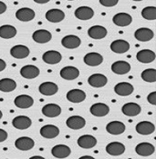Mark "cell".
Returning <instances> with one entry per match:
<instances>
[{"label":"cell","mask_w":156,"mask_h":159,"mask_svg":"<svg viewBox=\"0 0 156 159\" xmlns=\"http://www.w3.org/2000/svg\"><path fill=\"white\" fill-rule=\"evenodd\" d=\"M134 37L141 42H148L150 40H152L154 37V33L152 29L147 28V27H142L139 28L135 31L134 33Z\"/></svg>","instance_id":"cell-1"},{"label":"cell","mask_w":156,"mask_h":159,"mask_svg":"<svg viewBox=\"0 0 156 159\" xmlns=\"http://www.w3.org/2000/svg\"><path fill=\"white\" fill-rule=\"evenodd\" d=\"M61 44L65 48L68 49H75L79 48L81 44L80 38L74 35H69L62 38Z\"/></svg>","instance_id":"cell-2"},{"label":"cell","mask_w":156,"mask_h":159,"mask_svg":"<svg viewBox=\"0 0 156 159\" xmlns=\"http://www.w3.org/2000/svg\"><path fill=\"white\" fill-rule=\"evenodd\" d=\"M31 124H32L31 119L26 116H16L12 121L13 126L17 129H19V130H25V129L29 128L31 126Z\"/></svg>","instance_id":"cell-3"},{"label":"cell","mask_w":156,"mask_h":159,"mask_svg":"<svg viewBox=\"0 0 156 159\" xmlns=\"http://www.w3.org/2000/svg\"><path fill=\"white\" fill-rule=\"evenodd\" d=\"M34 145H35L34 140L30 137H27V136L19 137L15 142L16 147L21 151H28L34 147Z\"/></svg>","instance_id":"cell-4"},{"label":"cell","mask_w":156,"mask_h":159,"mask_svg":"<svg viewBox=\"0 0 156 159\" xmlns=\"http://www.w3.org/2000/svg\"><path fill=\"white\" fill-rule=\"evenodd\" d=\"M107 82H108L107 77L102 74H93L88 79V83L90 85V86L95 88L103 87L107 84Z\"/></svg>","instance_id":"cell-5"},{"label":"cell","mask_w":156,"mask_h":159,"mask_svg":"<svg viewBox=\"0 0 156 159\" xmlns=\"http://www.w3.org/2000/svg\"><path fill=\"white\" fill-rule=\"evenodd\" d=\"M42 59H43V61L48 64V65H56V64H59L61 61L62 56L58 51L49 50V51H47L46 53L43 54Z\"/></svg>","instance_id":"cell-6"},{"label":"cell","mask_w":156,"mask_h":159,"mask_svg":"<svg viewBox=\"0 0 156 159\" xmlns=\"http://www.w3.org/2000/svg\"><path fill=\"white\" fill-rule=\"evenodd\" d=\"M67 126L73 130H80L83 128L86 125V121L82 116H72L67 119Z\"/></svg>","instance_id":"cell-7"},{"label":"cell","mask_w":156,"mask_h":159,"mask_svg":"<svg viewBox=\"0 0 156 159\" xmlns=\"http://www.w3.org/2000/svg\"><path fill=\"white\" fill-rule=\"evenodd\" d=\"M29 53L30 51L28 48L23 45L15 46L10 49V55L14 58H17V59H23V58L27 57L29 56Z\"/></svg>","instance_id":"cell-8"},{"label":"cell","mask_w":156,"mask_h":159,"mask_svg":"<svg viewBox=\"0 0 156 159\" xmlns=\"http://www.w3.org/2000/svg\"><path fill=\"white\" fill-rule=\"evenodd\" d=\"M33 104H34L33 98L27 95H20L15 98L16 107L18 108H21V109L29 108L33 106Z\"/></svg>","instance_id":"cell-9"},{"label":"cell","mask_w":156,"mask_h":159,"mask_svg":"<svg viewBox=\"0 0 156 159\" xmlns=\"http://www.w3.org/2000/svg\"><path fill=\"white\" fill-rule=\"evenodd\" d=\"M112 22L118 26L124 27L131 25L132 22V17L131 15L127 13H118L113 16Z\"/></svg>","instance_id":"cell-10"},{"label":"cell","mask_w":156,"mask_h":159,"mask_svg":"<svg viewBox=\"0 0 156 159\" xmlns=\"http://www.w3.org/2000/svg\"><path fill=\"white\" fill-rule=\"evenodd\" d=\"M40 135L44 138L47 139H52L57 137L60 135V129L58 126L53 125H47L41 127L40 129Z\"/></svg>","instance_id":"cell-11"},{"label":"cell","mask_w":156,"mask_h":159,"mask_svg":"<svg viewBox=\"0 0 156 159\" xmlns=\"http://www.w3.org/2000/svg\"><path fill=\"white\" fill-rule=\"evenodd\" d=\"M16 17L22 22H28L35 18V12L31 8L23 7L16 12Z\"/></svg>","instance_id":"cell-12"},{"label":"cell","mask_w":156,"mask_h":159,"mask_svg":"<svg viewBox=\"0 0 156 159\" xmlns=\"http://www.w3.org/2000/svg\"><path fill=\"white\" fill-rule=\"evenodd\" d=\"M133 90H134L133 86L127 82H120L114 86L115 93L120 97H127L132 95Z\"/></svg>","instance_id":"cell-13"},{"label":"cell","mask_w":156,"mask_h":159,"mask_svg":"<svg viewBox=\"0 0 156 159\" xmlns=\"http://www.w3.org/2000/svg\"><path fill=\"white\" fill-rule=\"evenodd\" d=\"M40 71L36 66L27 65L20 69V75L26 79H33L39 75Z\"/></svg>","instance_id":"cell-14"},{"label":"cell","mask_w":156,"mask_h":159,"mask_svg":"<svg viewBox=\"0 0 156 159\" xmlns=\"http://www.w3.org/2000/svg\"><path fill=\"white\" fill-rule=\"evenodd\" d=\"M136 58L138 61L144 64L152 63L155 59V53L150 49H143L137 53Z\"/></svg>","instance_id":"cell-15"},{"label":"cell","mask_w":156,"mask_h":159,"mask_svg":"<svg viewBox=\"0 0 156 159\" xmlns=\"http://www.w3.org/2000/svg\"><path fill=\"white\" fill-rule=\"evenodd\" d=\"M94 11L89 7H80L75 10V16L80 20H90L93 17Z\"/></svg>","instance_id":"cell-16"},{"label":"cell","mask_w":156,"mask_h":159,"mask_svg":"<svg viewBox=\"0 0 156 159\" xmlns=\"http://www.w3.org/2000/svg\"><path fill=\"white\" fill-rule=\"evenodd\" d=\"M135 151L139 156L142 157H149L151 155H153L155 151V147L153 146L150 143H140L139 145H137L135 147Z\"/></svg>","instance_id":"cell-17"},{"label":"cell","mask_w":156,"mask_h":159,"mask_svg":"<svg viewBox=\"0 0 156 159\" xmlns=\"http://www.w3.org/2000/svg\"><path fill=\"white\" fill-rule=\"evenodd\" d=\"M155 130V126L153 123L149 121H142L136 125V131L138 134L143 135H148L153 134Z\"/></svg>","instance_id":"cell-18"},{"label":"cell","mask_w":156,"mask_h":159,"mask_svg":"<svg viewBox=\"0 0 156 159\" xmlns=\"http://www.w3.org/2000/svg\"><path fill=\"white\" fill-rule=\"evenodd\" d=\"M107 29L102 25H93L88 29V35L93 39H102L107 36Z\"/></svg>","instance_id":"cell-19"},{"label":"cell","mask_w":156,"mask_h":159,"mask_svg":"<svg viewBox=\"0 0 156 159\" xmlns=\"http://www.w3.org/2000/svg\"><path fill=\"white\" fill-rule=\"evenodd\" d=\"M60 76L65 80H74L80 75V70L75 66H65L60 70Z\"/></svg>","instance_id":"cell-20"},{"label":"cell","mask_w":156,"mask_h":159,"mask_svg":"<svg viewBox=\"0 0 156 159\" xmlns=\"http://www.w3.org/2000/svg\"><path fill=\"white\" fill-rule=\"evenodd\" d=\"M38 90L43 96H53L59 91V87L53 82H44L39 86Z\"/></svg>","instance_id":"cell-21"},{"label":"cell","mask_w":156,"mask_h":159,"mask_svg":"<svg viewBox=\"0 0 156 159\" xmlns=\"http://www.w3.org/2000/svg\"><path fill=\"white\" fill-rule=\"evenodd\" d=\"M84 63L90 66H97L103 62V57L99 53H88L83 58Z\"/></svg>","instance_id":"cell-22"},{"label":"cell","mask_w":156,"mask_h":159,"mask_svg":"<svg viewBox=\"0 0 156 159\" xmlns=\"http://www.w3.org/2000/svg\"><path fill=\"white\" fill-rule=\"evenodd\" d=\"M32 38L33 40L39 43V44H45L48 43L51 40L52 38V35L51 33L48 31V30H44V29H40V30H37L33 33L32 35Z\"/></svg>","instance_id":"cell-23"},{"label":"cell","mask_w":156,"mask_h":159,"mask_svg":"<svg viewBox=\"0 0 156 159\" xmlns=\"http://www.w3.org/2000/svg\"><path fill=\"white\" fill-rule=\"evenodd\" d=\"M90 111L94 116L101 117V116H105L106 115H108L109 112H110V107L106 104L96 103L90 107Z\"/></svg>","instance_id":"cell-24"},{"label":"cell","mask_w":156,"mask_h":159,"mask_svg":"<svg viewBox=\"0 0 156 159\" xmlns=\"http://www.w3.org/2000/svg\"><path fill=\"white\" fill-rule=\"evenodd\" d=\"M110 49L116 54H123L130 49V44L122 39H118L110 44Z\"/></svg>","instance_id":"cell-25"},{"label":"cell","mask_w":156,"mask_h":159,"mask_svg":"<svg viewBox=\"0 0 156 159\" xmlns=\"http://www.w3.org/2000/svg\"><path fill=\"white\" fill-rule=\"evenodd\" d=\"M111 70L117 75H125L131 71V65L126 61H116L111 65Z\"/></svg>","instance_id":"cell-26"},{"label":"cell","mask_w":156,"mask_h":159,"mask_svg":"<svg viewBox=\"0 0 156 159\" xmlns=\"http://www.w3.org/2000/svg\"><path fill=\"white\" fill-rule=\"evenodd\" d=\"M51 153L56 158H66L71 155V150L68 146L57 145L51 149Z\"/></svg>","instance_id":"cell-27"},{"label":"cell","mask_w":156,"mask_h":159,"mask_svg":"<svg viewBox=\"0 0 156 159\" xmlns=\"http://www.w3.org/2000/svg\"><path fill=\"white\" fill-rule=\"evenodd\" d=\"M125 125L120 121H112L109 123L106 126V130L109 134L114 135H118L124 133L125 131Z\"/></svg>","instance_id":"cell-28"},{"label":"cell","mask_w":156,"mask_h":159,"mask_svg":"<svg viewBox=\"0 0 156 159\" xmlns=\"http://www.w3.org/2000/svg\"><path fill=\"white\" fill-rule=\"evenodd\" d=\"M86 98V94L83 90L72 89L67 93V99L71 103H80L83 102Z\"/></svg>","instance_id":"cell-29"},{"label":"cell","mask_w":156,"mask_h":159,"mask_svg":"<svg viewBox=\"0 0 156 159\" xmlns=\"http://www.w3.org/2000/svg\"><path fill=\"white\" fill-rule=\"evenodd\" d=\"M106 152L110 156H120L125 152V146L120 142H111L106 147Z\"/></svg>","instance_id":"cell-30"},{"label":"cell","mask_w":156,"mask_h":159,"mask_svg":"<svg viewBox=\"0 0 156 159\" xmlns=\"http://www.w3.org/2000/svg\"><path fill=\"white\" fill-rule=\"evenodd\" d=\"M42 114L48 117H57L61 114V108L59 105L48 104V105L43 107Z\"/></svg>","instance_id":"cell-31"},{"label":"cell","mask_w":156,"mask_h":159,"mask_svg":"<svg viewBox=\"0 0 156 159\" xmlns=\"http://www.w3.org/2000/svg\"><path fill=\"white\" fill-rule=\"evenodd\" d=\"M122 113L127 116H136L141 113V107L136 103H127L121 107Z\"/></svg>","instance_id":"cell-32"},{"label":"cell","mask_w":156,"mask_h":159,"mask_svg":"<svg viewBox=\"0 0 156 159\" xmlns=\"http://www.w3.org/2000/svg\"><path fill=\"white\" fill-rule=\"evenodd\" d=\"M78 145L82 148L90 149L92 148L97 145V139L90 135H81L78 139Z\"/></svg>","instance_id":"cell-33"},{"label":"cell","mask_w":156,"mask_h":159,"mask_svg":"<svg viewBox=\"0 0 156 159\" xmlns=\"http://www.w3.org/2000/svg\"><path fill=\"white\" fill-rule=\"evenodd\" d=\"M46 18L51 23H60L65 18V14L60 9H50L46 13Z\"/></svg>","instance_id":"cell-34"},{"label":"cell","mask_w":156,"mask_h":159,"mask_svg":"<svg viewBox=\"0 0 156 159\" xmlns=\"http://www.w3.org/2000/svg\"><path fill=\"white\" fill-rule=\"evenodd\" d=\"M17 29L15 26L10 25H4L0 26V37L4 39H10L16 37Z\"/></svg>","instance_id":"cell-35"},{"label":"cell","mask_w":156,"mask_h":159,"mask_svg":"<svg viewBox=\"0 0 156 159\" xmlns=\"http://www.w3.org/2000/svg\"><path fill=\"white\" fill-rule=\"evenodd\" d=\"M17 87V83L11 78H3L0 80V91L8 93L12 92Z\"/></svg>","instance_id":"cell-36"},{"label":"cell","mask_w":156,"mask_h":159,"mask_svg":"<svg viewBox=\"0 0 156 159\" xmlns=\"http://www.w3.org/2000/svg\"><path fill=\"white\" fill-rule=\"evenodd\" d=\"M141 76H142L143 80H144L145 82L154 83L156 81V69L154 68L145 69L143 71Z\"/></svg>","instance_id":"cell-37"},{"label":"cell","mask_w":156,"mask_h":159,"mask_svg":"<svg viewBox=\"0 0 156 159\" xmlns=\"http://www.w3.org/2000/svg\"><path fill=\"white\" fill-rule=\"evenodd\" d=\"M142 16L146 20H155L156 7H147L142 10Z\"/></svg>","instance_id":"cell-38"},{"label":"cell","mask_w":156,"mask_h":159,"mask_svg":"<svg viewBox=\"0 0 156 159\" xmlns=\"http://www.w3.org/2000/svg\"><path fill=\"white\" fill-rule=\"evenodd\" d=\"M100 5H102L103 7H114L118 4L119 0H99Z\"/></svg>","instance_id":"cell-39"},{"label":"cell","mask_w":156,"mask_h":159,"mask_svg":"<svg viewBox=\"0 0 156 159\" xmlns=\"http://www.w3.org/2000/svg\"><path fill=\"white\" fill-rule=\"evenodd\" d=\"M147 99H148V102L151 105L156 106V92H152L151 94H149Z\"/></svg>","instance_id":"cell-40"},{"label":"cell","mask_w":156,"mask_h":159,"mask_svg":"<svg viewBox=\"0 0 156 159\" xmlns=\"http://www.w3.org/2000/svg\"><path fill=\"white\" fill-rule=\"evenodd\" d=\"M7 138V131H5L4 129H1L0 128V143L6 141Z\"/></svg>","instance_id":"cell-41"},{"label":"cell","mask_w":156,"mask_h":159,"mask_svg":"<svg viewBox=\"0 0 156 159\" xmlns=\"http://www.w3.org/2000/svg\"><path fill=\"white\" fill-rule=\"evenodd\" d=\"M6 10H7V5L4 2L0 1V15L6 12Z\"/></svg>","instance_id":"cell-42"},{"label":"cell","mask_w":156,"mask_h":159,"mask_svg":"<svg viewBox=\"0 0 156 159\" xmlns=\"http://www.w3.org/2000/svg\"><path fill=\"white\" fill-rule=\"evenodd\" d=\"M6 66H7L6 62L4 61L3 59H1V58H0V72H1V71H3V70L6 68Z\"/></svg>","instance_id":"cell-43"},{"label":"cell","mask_w":156,"mask_h":159,"mask_svg":"<svg viewBox=\"0 0 156 159\" xmlns=\"http://www.w3.org/2000/svg\"><path fill=\"white\" fill-rule=\"evenodd\" d=\"M50 0H34V2H36L37 4H46L49 2Z\"/></svg>","instance_id":"cell-44"},{"label":"cell","mask_w":156,"mask_h":159,"mask_svg":"<svg viewBox=\"0 0 156 159\" xmlns=\"http://www.w3.org/2000/svg\"><path fill=\"white\" fill-rule=\"evenodd\" d=\"M79 159H95V158H94V157H90V156H83V157H80Z\"/></svg>","instance_id":"cell-45"},{"label":"cell","mask_w":156,"mask_h":159,"mask_svg":"<svg viewBox=\"0 0 156 159\" xmlns=\"http://www.w3.org/2000/svg\"><path fill=\"white\" fill-rule=\"evenodd\" d=\"M29 159H45V158H44V157H39V156H35V157H30Z\"/></svg>","instance_id":"cell-46"},{"label":"cell","mask_w":156,"mask_h":159,"mask_svg":"<svg viewBox=\"0 0 156 159\" xmlns=\"http://www.w3.org/2000/svg\"><path fill=\"white\" fill-rule=\"evenodd\" d=\"M2 116H3V114H2V112H1V110H0V119L2 118Z\"/></svg>","instance_id":"cell-47"},{"label":"cell","mask_w":156,"mask_h":159,"mask_svg":"<svg viewBox=\"0 0 156 159\" xmlns=\"http://www.w3.org/2000/svg\"><path fill=\"white\" fill-rule=\"evenodd\" d=\"M132 1H143V0H132Z\"/></svg>","instance_id":"cell-48"},{"label":"cell","mask_w":156,"mask_h":159,"mask_svg":"<svg viewBox=\"0 0 156 159\" xmlns=\"http://www.w3.org/2000/svg\"><path fill=\"white\" fill-rule=\"evenodd\" d=\"M68 1H73V0H68Z\"/></svg>","instance_id":"cell-49"}]
</instances>
